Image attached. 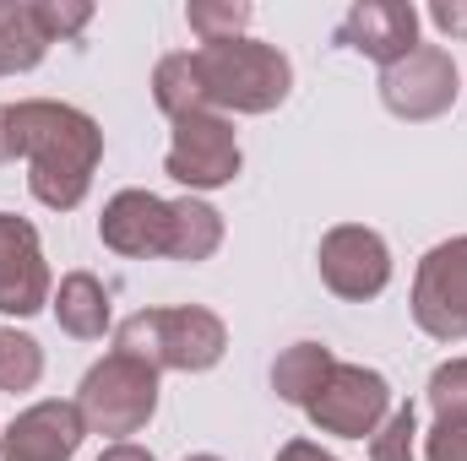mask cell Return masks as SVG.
Wrapping results in <instances>:
<instances>
[{"instance_id": "cell-8", "label": "cell", "mask_w": 467, "mask_h": 461, "mask_svg": "<svg viewBox=\"0 0 467 461\" xmlns=\"http://www.w3.org/2000/svg\"><path fill=\"white\" fill-rule=\"evenodd\" d=\"M462 93V77H457V60L451 49L441 44H419L413 55H402L397 66L380 71V104L386 115L408 119V125H424V119H441Z\"/></svg>"}, {"instance_id": "cell-18", "label": "cell", "mask_w": 467, "mask_h": 461, "mask_svg": "<svg viewBox=\"0 0 467 461\" xmlns=\"http://www.w3.org/2000/svg\"><path fill=\"white\" fill-rule=\"evenodd\" d=\"M49 55V38L33 22V0H0V77L38 71Z\"/></svg>"}, {"instance_id": "cell-6", "label": "cell", "mask_w": 467, "mask_h": 461, "mask_svg": "<svg viewBox=\"0 0 467 461\" xmlns=\"http://www.w3.org/2000/svg\"><path fill=\"white\" fill-rule=\"evenodd\" d=\"M413 326L435 343H467V233L441 239L413 271Z\"/></svg>"}, {"instance_id": "cell-20", "label": "cell", "mask_w": 467, "mask_h": 461, "mask_svg": "<svg viewBox=\"0 0 467 461\" xmlns=\"http://www.w3.org/2000/svg\"><path fill=\"white\" fill-rule=\"evenodd\" d=\"M250 0H191L185 5V22L202 44H229V38H244L250 27Z\"/></svg>"}, {"instance_id": "cell-17", "label": "cell", "mask_w": 467, "mask_h": 461, "mask_svg": "<svg viewBox=\"0 0 467 461\" xmlns=\"http://www.w3.org/2000/svg\"><path fill=\"white\" fill-rule=\"evenodd\" d=\"M152 104L163 109L169 119H191L207 115V87H202V71H196V55L180 49V55H163L152 66Z\"/></svg>"}, {"instance_id": "cell-13", "label": "cell", "mask_w": 467, "mask_h": 461, "mask_svg": "<svg viewBox=\"0 0 467 461\" xmlns=\"http://www.w3.org/2000/svg\"><path fill=\"white\" fill-rule=\"evenodd\" d=\"M99 239H104V250H115L125 261L169 255V201L152 196V190H115L104 201Z\"/></svg>"}, {"instance_id": "cell-1", "label": "cell", "mask_w": 467, "mask_h": 461, "mask_svg": "<svg viewBox=\"0 0 467 461\" xmlns=\"http://www.w3.org/2000/svg\"><path fill=\"white\" fill-rule=\"evenodd\" d=\"M16 115V152L27 163V190L49 212H77L93 190V174L104 163V125L55 98H22Z\"/></svg>"}, {"instance_id": "cell-29", "label": "cell", "mask_w": 467, "mask_h": 461, "mask_svg": "<svg viewBox=\"0 0 467 461\" xmlns=\"http://www.w3.org/2000/svg\"><path fill=\"white\" fill-rule=\"evenodd\" d=\"M185 461H223V456H213V451H202V456H185Z\"/></svg>"}, {"instance_id": "cell-9", "label": "cell", "mask_w": 467, "mask_h": 461, "mask_svg": "<svg viewBox=\"0 0 467 461\" xmlns=\"http://www.w3.org/2000/svg\"><path fill=\"white\" fill-rule=\"evenodd\" d=\"M316 266H321V282L348 299V304H369L386 293L391 282V244L364 223H337V229L321 233V250H316Z\"/></svg>"}, {"instance_id": "cell-14", "label": "cell", "mask_w": 467, "mask_h": 461, "mask_svg": "<svg viewBox=\"0 0 467 461\" xmlns=\"http://www.w3.org/2000/svg\"><path fill=\"white\" fill-rule=\"evenodd\" d=\"M55 321L66 337L77 343H104V332H115V304H109V288L93 277V271H66L55 282V299H49Z\"/></svg>"}, {"instance_id": "cell-12", "label": "cell", "mask_w": 467, "mask_h": 461, "mask_svg": "<svg viewBox=\"0 0 467 461\" xmlns=\"http://www.w3.org/2000/svg\"><path fill=\"white\" fill-rule=\"evenodd\" d=\"M332 44L375 60L386 71V66H397L402 55L419 49V11L402 5V0H358V5H348V16L337 22Z\"/></svg>"}, {"instance_id": "cell-15", "label": "cell", "mask_w": 467, "mask_h": 461, "mask_svg": "<svg viewBox=\"0 0 467 461\" xmlns=\"http://www.w3.org/2000/svg\"><path fill=\"white\" fill-rule=\"evenodd\" d=\"M223 250V212L202 196H180L169 201V261L202 266Z\"/></svg>"}, {"instance_id": "cell-25", "label": "cell", "mask_w": 467, "mask_h": 461, "mask_svg": "<svg viewBox=\"0 0 467 461\" xmlns=\"http://www.w3.org/2000/svg\"><path fill=\"white\" fill-rule=\"evenodd\" d=\"M430 22H435L446 38H467V0H435V5H430Z\"/></svg>"}, {"instance_id": "cell-26", "label": "cell", "mask_w": 467, "mask_h": 461, "mask_svg": "<svg viewBox=\"0 0 467 461\" xmlns=\"http://www.w3.org/2000/svg\"><path fill=\"white\" fill-rule=\"evenodd\" d=\"M272 461H337L332 451H321L316 440H288V446H277V456Z\"/></svg>"}, {"instance_id": "cell-19", "label": "cell", "mask_w": 467, "mask_h": 461, "mask_svg": "<svg viewBox=\"0 0 467 461\" xmlns=\"http://www.w3.org/2000/svg\"><path fill=\"white\" fill-rule=\"evenodd\" d=\"M44 380V347L38 337L16 332V326H0V391L22 396Z\"/></svg>"}, {"instance_id": "cell-3", "label": "cell", "mask_w": 467, "mask_h": 461, "mask_svg": "<svg viewBox=\"0 0 467 461\" xmlns=\"http://www.w3.org/2000/svg\"><path fill=\"white\" fill-rule=\"evenodd\" d=\"M196 71L218 115H272L294 93V60L277 44H261L250 33L229 44H202Z\"/></svg>"}, {"instance_id": "cell-24", "label": "cell", "mask_w": 467, "mask_h": 461, "mask_svg": "<svg viewBox=\"0 0 467 461\" xmlns=\"http://www.w3.org/2000/svg\"><path fill=\"white\" fill-rule=\"evenodd\" d=\"M424 461H467V418H435L424 435Z\"/></svg>"}, {"instance_id": "cell-10", "label": "cell", "mask_w": 467, "mask_h": 461, "mask_svg": "<svg viewBox=\"0 0 467 461\" xmlns=\"http://www.w3.org/2000/svg\"><path fill=\"white\" fill-rule=\"evenodd\" d=\"M49 299H55V277H49L38 229L16 212H0V315L27 321L49 310Z\"/></svg>"}, {"instance_id": "cell-27", "label": "cell", "mask_w": 467, "mask_h": 461, "mask_svg": "<svg viewBox=\"0 0 467 461\" xmlns=\"http://www.w3.org/2000/svg\"><path fill=\"white\" fill-rule=\"evenodd\" d=\"M22 152H16V115H11V104H0V163H16Z\"/></svg>"}, {"instance_id": "cell-2", "label": "cell", "mask_w": 467, "mask_h": 461, "mask_svg": "<svg viewBox=\"0 0 467 461\" xmlns=\"http://www.w3.org/2000/svg\"><path fill=\"white\" fill-rule=\"evenodd\" d=\"M115 353L141 358L147 369L174 374H207L229 353V326L207 304H169V310H136L115 326Z\"/></svg>"}, {"instance_id": "cell-21", "label": "cell", "mask_w": 467, "mask_h": 461, "mask_svg": "<svg viewBox=\"0 0 467 461\" xmlns=\"http://www.w3.org/2000/svg\"><path fill=\"white\" fill-rule=\"evenodd\" d=\"M364 446H369V461H413L419 456V413H413V402H397L386 413V424Z\"/></svg>"}, {"instance_id": "cell-4", "label": "cell", "mask_w": 467, "mask_h": 461, "mask_svg": "<svg viewBox=\"0 0 467 461\" xmlns=\"http://www.w3.org/2000/svg\"><path fill=\"white\" fill-rule=\"evenodd\" d=\"M77 413H82L88 435H104L109 446L141 435L158 413V369H147L141 358H125V353H104L77 385Z\"/></svg>"}, {"instance_id": "cell-11", "label": "cell", "mask_w": 467, "mask_h": 461, "mask_svg": "<svg viewBox=\"0 0 467 461\" xmlns=\"http://www.w3.org/2000/svg\"><path fill=\"white\" fill-rule=\"evenodd\" d=\"M88 440V424L77 402H33L0 429V461H71Z\"/></svg>"}, {"instance_id": "cell-5", "label": "cell", "mask_w": 467, "mask_h": 461, "mask_svg": "<svg viewBox=\"0 0 467 461\" xmlns=\"http://www.w3.org/2000/svg\"><path fill=\"white\" fill-rule=\"evenodd\" d=\"M244 169V152H239V130L229 115L207 109V115L174 119V136H169V152H163V174L174 185H185V196H207V190H223L239 179Z\"/></svg>"}, {"instance_id": "cell-16", "label": "cell", "mask_w": 467, "mask_h": 461, "mask_svg": "<svg viewBox=\"0 0 467 461\" xmlns=\"http://www.w3.org/2000/svg\"><path fill=\"white\" fill-rule=\"evenodd\" d=\"M332 369H337V358L327 343H294L272 358V391H277V402L305 413L321 396V385L332 380Z\"/></svg>"}, {"instance_id": "cell-28", "label": "cell", "mask_w": 467, "mask_h": 461, "mask_svg": "<svg viewBox=\"0 0 467 461\" xmlns=\"http://www.w3.org/2000/svg\"><path fill=\"white\" fill-rule=\"evenodd\" d=\"M99 461H158V456H152L147 446H136V440H119V446H104Z\"/></svg>"}, {"instance_id": "cell-23", "label": "cell", "mask_w": 467, "mask_h": 461, "mask_svg": "<svg viewBox=\"0 0 467 461\" xmlns=\"http://www.w3.org/2000/svg\"><path fill=\"white\" fill-rule=\"evenodd\" d=\"M33 22L49 44H66L93 22V5L88 0H33Z\"/></svg>"}, {"instance_id": "cell-7", "label": "cell", "mask_w": 467, "mask_h": 461, "mask_svg": "<svg viewBox=\"0 0 467 461\" xmlns=\"http://www.w3.org/2000/svg\"><path fill=\"white\" fill-rule=\"evenodd\" d=\"M391 380L369 364H343L332 369V380L321 385V396L305 407V418L321 429V435H337V440H369L386 413H391Z\"/></svg>"}, {"instance_id": "cell-22", "label": "cell", "mask_w": 467, "mask_h": 461, "mask_svg": "<svg viewBox=\"0 0 467 461\" xmlns=\"http://www.w3.org/2000/svg\"><path fill=\"white\" fill-rule=\"evenodd\" d=\"M435 418H467V358H446L424 385Z\"/></svg>"}]
</instances>
